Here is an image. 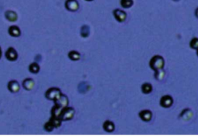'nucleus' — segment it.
Listing matches in <instances>:
<instances>
[{
  "instance_id": "nucleus-1",
  "label": "nucleus",
  "mask_w": 198,
  "mask_h": 137,
  "mask_svg": "<svg viewBox=\"0 0 198 137\" xmlns=\"http://www.w3.org/2000/svg\"><path fill=\"white\" fill-rule=\"evenodd\" d=\"M150 65L152 69H153L155 72H157L160 69H163L164 65L163 59L160 56H153L151 60H150Z\"/></svg>"
},
{
  "instance_id": "nucleus-2",
  "label": "nucleus",
  "mask_w": 198,
  "mask_h": 137,
  "mask_svg": "<svg viewBox=\"0 0 198 137\" xmlns=\"http://www.w3.org/2000/svg\"><path fill=\"white\" fill-rule=\"evenodd\" d=\"M61 95L62 93L60 89L56 87L49 89L45 93L46 98L49 100H53V101H55V100H57Z\"/></svg>"
},
{
  "instance_id": "nucleus-3",
  "label": "nucleus",
  "mask_w": 198,
  "mask_h": 137,
  "mask_svg": "<svg viewBox=\"0 0 198 137\" xmlns=\"http://www.w3.org/2000/svg\"><path fill=\"white\" fill-rule=\"evenodd\" d=\"M74 113H75V111L73 108L67 106V107L64 108L62 110L60 118L61 119L62 121H68V120L72 119Z\"/></svg>"
},
{
  "instance_id": "nucleus-4",
  "label": "nucleus",
  "mask_w": 198,
  "mask_h": 137,
  "mask_svg": "<svg viewBox=\"0 0 198 137\" xmlns=\"http://www.w3.org/2000/svg\"><path fill=\"white\" fill-rule=\"evenodd\" d=\"M65 8L70 12H76L79 9V3L77 0H67L65 2Z\"/></svg>"
},
{
  "instance_id": "nucleus-5",
  "label": "nucleus",
  "mask_w": 198,
  "mask_h": 137,
  "mask_svg": "<svg viewBox=\"0 0 198 137\" xmlns=\"http://www.w3.org/2000/svg\"><path fill=\"white\" fill-rule=\"evenodd\" d=\"M5 56L6 58L9 61H10V62H14V61H16V59H17L18 53L14 48L10 47V48H9L8 49H7V51L6 52Z\"/></svg>"
},
{
  "instance_id": "nucleus-6",
  "label": "nucleus",
  "mask_w": 198,
  "mask_h": 137,
  "mask_svg": "<svg viewBox=\"0 0 198 137\" xmlns=\"http://www.w3.org/2000/svg\"><path fill=\"white\" fill-rule=\"evenodd\" d=\"M113 16L115 18V19L119 22H124L126 19V17H127V15H126V12L122 11V10H118V9L114 10Z\"/></svg>"
},
{
  "instance_id": "nucleus-7",
  "label": "nucleus",
  "mask_w": 198,
  "mask_h": 137,
  "mask_svg": "<svg viewBox=\"0 0 198 137\" xmlns=\"http://www.w3.org/2000/svg\"><path fill=\"white\" fill-rule=\"evenodd\" d=\"M54 103H55V105H57V106H60V107L64 109V108L68 106V103H69V100H68V98L66 96L62 94L57 100H56L55 101H54Z\"/></svg>"
},
{
  "instance_id": "nucleus-8",
  "label": "nucleus",
  "mask_w": 198,
  "mask_h": 137,
  "mask_svg": "<svg viewBox=\"0 0 198 137\" xmlns=\"http://www.w3.org/2000/svg\"><path fill=\"white\" fill-rule=\"evenodd\" d=\"M173 103V100L171 96H164L160 100V106L164 108H168L172 106Z\"/></svg>"
},
{
  "instance_id": "nucleus-9",
  "label": "nucleus",
  "mask_w": 198,
  "mask_h": 137,
  "mask_svg": "<svg viewBox=\"0 0 198 137\" xmlns=\"http://www.w3.org/2000/svg\"><path fill=\"white\" fill-rule=\"evenodd\" d=\"M8 89L13 93H16L18 92L20 89V86H19V83L16 80H11L8 83Z\"/></svg>"
},
{
  "instance_id": "nucleus-10",
  "label": "nucleus",
  "mask_w": 198,
  "mask_h": 137,
  "mask_svg": "<svg viewBox=\"0 0 198 137\" xmlns=\"http://www.w3.org/2000/svg\"><path fill=\"white\" fill-rule=\"evenodd\" d=\"M5 17L7 20L11 22H16L18 19L17 13L16 12L13 11V10H7L5 13Z\"/></svg>"
},
{
  "instance_id": "nucleus-11",
  "label": "nucleus",
  "mask_w": 198,
  "mask_h": 137,
  "mask_svg": "<svg viewBox=\"0 0 198 137\" xmlns=\"http://www.w3.org/2000/svg\"><path fill=\"white\" fill-rule=\"evenodd\" d=\"M34 81H33V79L31 78L25 79V80H23V87L26 90H32V89H33V87H34Z\"/></svg>"
},
{
  "instance_id": "nucleus-12",
  "label": "nucleus",
  "mask_w": 198,
  "mask_h": 137,
  "mask_svg": "<svg viewBox=\"0 0 198 137\" xmlns=\"http://www.w3.org/2000/svg\"><path fill=\"white\" fill-rule=\"evenodd\" d=\"M9 34L13 37H19L21 35V30L16 25H11L8 29Z\"/></svg>"
},
{
  "instance_id": "nucleus-13",
  "label": "nucleus",
  "mask_w": 198,
  "mask_h": 137,
  "mask_svg": "<svg viewBox=\"0 0 198 137\" xmlns=\"http://www.w3.org/2000/svg\"><path fill=\"white\" fill-rule=\"evenodd\" d=\"M103 129H104L105 131H106V132H112L115 130V124H114L112 121L106 120V121L103 123Z\"/></svg>"
},
{
  "instance_id": "nucleus-14",
  "label": "nucleus",
  "mask_w": 198,
  "mask_h": 137,
  "mask_svg": "<svg viewBox=\"0 0 198 137\" xmlns=\"http://www.w3.org/2000/svg\"><path fill=\"white\" fill-rule=\"evenodd\" d=\"M139 116L143 121H150L152 118V112L150 110H143L139 112Z\"/></svg>"
},
{
  "instance_id": "nucleus-15",
  "label": "nucleus",
  "mask_w": 198,
  "mask_h": 137,
  "mask_svg": "<svg viewBox=\"0 0 198 137\" xmlns=\"http://www.w3.org/2000/svg\"><path fill=\"white\" fill-rule=\"evenodd\" d=\"M62 110H63V108L55 105L54 107L52 109V110H51V116L59 117V118H60Z\"/></svg>"
},
{
  "instance_id": "nucleus-16",
  "label": "nucleus",
  "mask_w": 198,
  "mask_h": 137,
  "mask_svg": "<svg viewBox=\"0 0 198 137\" xmlns=\"http://www.w3.org/2000/svg\"><path fill=\"white\" fill-rule=\"evenodd\" d=\"M68 57H69L70 59H71L73 61H77L80 59V54L78 52L72 50V51H71L68 53Z\"/></svg>"
},
{
  "instance_id": "nucleus-17",
  "label": "nucleus",
  "mask_w": 198,
  "mask_h": 137,
  "mask_svg": "<svg viewBox=\"0 0 198 137\" xmlns=\"http://www.w3.org/2000/svg\"><path fill=\"white\" fill-rule=\"evenodd\" d=\"M39 69H40L39 65H38V63H36V62H33V63L30 64V66H29V70H30V72H32V73L33 74L38 73V72H39Z\"/></svg>"
},
{
  "instance_id": "nucleus-18",
  "label": "nucleus",
  "mask_w": 198,
  "mask_h": 137,
  "mask_svg": "<svg viewBox=\"0 0 198 137\" xmlns=\"http://www.w3.org/2000/svg\"><path fill=\"white\" fill-rule=\"evenodd\" d=\"M50 121L52 123V124L54 125V126L55 128H58L61 126V119L59 118V117H55V116H51Z\"/></svg>"
},
{
  "instance_id": "nucleus-19",
  "label": "nucleus",
  "mask_w": 198,
  "mask_h": 137,
  "mask_svg": "<svg viewBox=\"0 0 198 137\" xmlns=\"http://www.w3.org/2000/svg\"><path fill=\"white\" fill-rule=\"evenodd\" d=\"M90 35V29L88 25H85L81 27L80 29V36L83 38L88 37V36Z\"/></svg>"
},
{
  "instance_id": "nucleus-20",
  "label": "nucleus",
  "mask_w": 198,
  "mask_h": 137,
  "mask_svg": "<svg viewBox=\"0 0 198 137\" xmlns=\"http://www.w3.org/2000/svg\"><path fill=\"white\" fill-rule=\"evenodd\" d=\"M122 7L125 9H129L133 5V1L132 0H121L120 1Z\"/></svg>"
},
{
  "instance_id": "nucleus-21",
  "label": "nucleus",
  "mask_w": 198,
  "mask_h": 137,
  "mask_svg": "<svg viewBox=\"0 0 198 137\" xmlns=\"http://www.w3.org/2000/svg\"><path fill=\"white\" fill-rule=\"evenodd\" d=\"M152 89V85L150 84V83H144V84L142 86V91L143 93L145 94H148L151 92Z\"/></svg>"
},
{
  "instance_id": "nucleus-22",
  "label": "nucleus",
  "mask_w": 198,
  "mask_h": 137,
  "mask_svg": "<svg viewBox=\"0 0 198 137\" xmlns=\"http://www.w3.org/2000/svg\"><path fill=\"white\" fill-rule=\"evenodd\" d=\"M54 125L52 124V123H51V121L47 122V123H45V125H44V129H45L47 132H51V131L54 130Z\"/></svg>"
},
{
  "instance_id": "nucleus-23",
  "label": "nucleus",
  "mask_w": 198,
  "mask_h": 137,
  "mask_svg": "<svg viewBox=\"0 0 198 137\" xmlns=\"http://www.w3.org/2000/svg\"><path fill=\"white\" fill-rule=\"evenodd\" d=\"M190 47L194 49L198 50V39L197 38H194L190 41Z\"/></svg>"
},
{
  "instance_id": "nucleus-24",
  "label": "nucleus",
  "mask_w": 198,
  "mask_h": 137,
  "mask_svg": "<svg viewBox=\"0 0 198 137\" xmlns=\"http://www.w3.org/2000/svg\"><path fill=\"white\" fill-rule=\"evenodd\" d=\"M164 74H165L164 71L163 70V69H160V70L156 72V74H155V77H156L158 80H163V78Z\"/></svg>"
},
{
  "instance_id": "nucleus-25",
  "label": "nucleus",
  "mask_w": 198,
  "mask_h": 137,
  "mask_svg": "<svg viewBox=\"0 0 198 137\" xmlns=\"http://www.w3.org/2000/svg\"><path fill=\"white\" fill-rule=\"evenodd\" d=\"M1 57H2V49L0 48V59H1Z\"/></svg>"
},
{
  "instance_id": "nucleus-26",
  "label": "nucleus",
  "mask_w": 198,
  "mask_h": 137,
  "mask_svg": "<svg viewBox=\"0 0 198 137\" xmlns=\"http://www.w3.org/2000/svg\"><path fill=\"white\" fill-rule=\"evenodd\" d=\"M85 1H87V2H91L93 0H85Z\"/></svg>"
},
{
  "instance_id": "nucleus-27",
  "label": "nucleus",
  "mask_w": 198,
  "mask_h": 137,
  "mask_svg": "<svg viewBox=\"0 0 198 137\" xmlns=\"http://www.w3.org/2000/svg\"><path fill=\"white\" fill-rule=\"evenodd\" d=\"M197 12H198V9H196V13H197ZM196 18H198L197 17V13H196Z\"/></svg>"
}]
</instances>
